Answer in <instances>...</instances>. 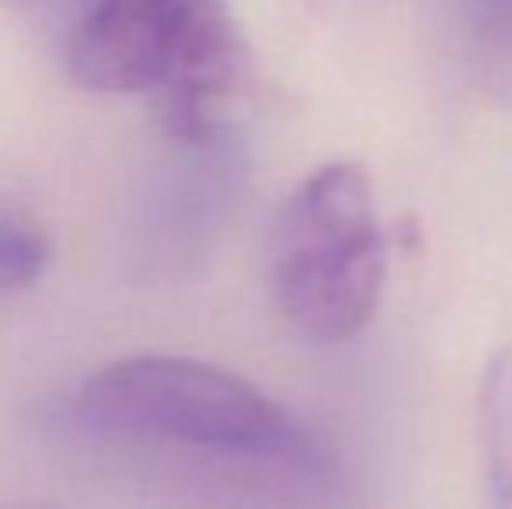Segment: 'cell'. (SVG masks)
<instances>
[{
  "instance_id": "8",
  "label": "cell",
  "mask_w": 512,
  "mask_h": 509,
  "mask_svg": "<svg viewBox=\"0 0 512 509\" xmlns=\"http://www.w3.org/2000/svg\"><path fill=\"white\" fill-rule=\"evenodd\" d=\"M460 11L471 21L478 39L512 49V0H460Z\"/></svg>"
},
{
  "instance_id": "2",
  "label": "cell",
  "mask_w": 512,
  "mask_h": 509,
  "mask_svg": "<svg viewBox=\"0 0 512 509\" xmlns=\"http://www.w3.org/2000/svg\"><path fill=\"white\" fill-rule=\"evenodd\" d=\"M70 412L108 440L321 471L324 450L265 391L189 356H126L77 387Z\"/></svg>"
},
{
  "instance_id": "6",
  "label": "cell",
  "mask_w": 512,
  "mask_h": 509,
  "mask_svg": "<svg viewBox=\"0 0 512 509\" xmlns=\"http://www.w3.org/2000/svg\"><path fill=\"white\" fill-rule=\"evenodd\" d=\"M53 262V245L35 224L0 213V293L32 290Z\"/></svg>"
},
{
  "instance_id": "3",
  "label": "cell",
  "mask_w": 512,
  "mask_h": 509,
  "mask_svg": "<svg viewBox=\"0 0 512 509\" xmlns=\"http://www.w3.org/2000/svg\"><path fill=\"white\" fill-rule=\"evenodd\" d=\"M387 238L363 164L335 161L293 189L269 234V290L304 339L335 346L373 321Z\"/></svg>"
},
{
  "instance_id": "7",
  "label": "cell",
  "mask_w": 512,
  "mask_h": 509,
  "mask_svg": "<svg viewBox=\"0 0 512 509\" xmlns=\"http://www.w3.org/2000/svg\"><path fill=\"white\" fill-rule=\"evenodd\" d=\"M108 0H7L14 14L28 21V25L42 28V32L56 35V42H63L84 18L98 11Z\"/></svg>"
},
{
  "instance_id": "5",
  "label": "cell",
  "mask_w": 512,
  "mask_h": 509,
  "mask_svg": "<svg viewBox=\"0 0 512 509\" xmlns=\"http://www.w3.org/2000/svg\"><path fill=\"white\" fill-rule=\"evenodd\" d=\"M478 436L492 506H512V346L488 360L478 387Z\"/></svg>"
},
{
  "instance_id": "1",
  "label": "cell",
  "mask_w": 512,
  "mask_h": 509,
  "mask_svg": "<svg viewBox=\"0 0 512 509\" xmlns=\"http://www.w3.org/2000/svg\"><path fill=\"white\" fill-rule=\"evenodd\" d=\"M70 81L154 95L168 140L227 136L248 46L223 0H108L60 42Z\"/></svg>"
},
{
  "instance_id": "4",
  "label": "cell",
  "mask_w": 512,
  "mask_h": 509,
  "mask_svg": "<svg viewBox=\"0 0 512 509\" xmlns=\"http://www.w3.org/2000/svg\"><path fill=\"white\" fill-rule=\"evenodd\" d=\"M241 185L227 136L171 140V154L133 206L129 262L140 279H182L209 255Z\"/></svg>"
}]
</instances>
